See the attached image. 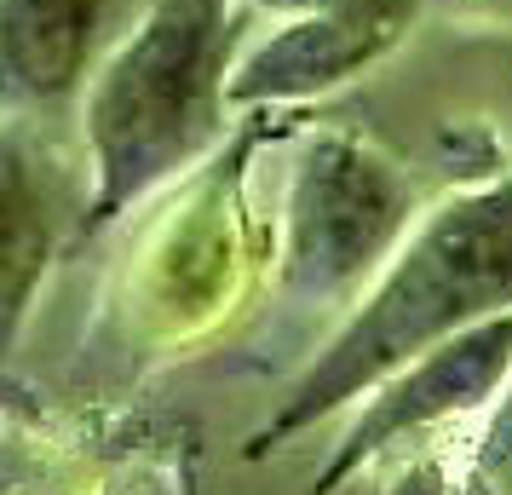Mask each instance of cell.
Wrapping results in <instances>:
<instances>
[{
    "instance_id": "1",
    "label": "cell",
    "mask_w": 512,
    "mask_h": 495,
    "mask_svg": "<svg viewBox=\"0 0 512 495\" xmlns=\"http://www.w3.org/2000/svg\"><path fill=\"white\" fill-rule=\"evenodd\" d=\"M501 311H512V173L455 190L420 213V225L403 236L386 271L351 300L328 346L288 380L271 415L242 438V461L288 449L300 432L334 421L340 409H357L403 363Z\"/></svg>"
},
{
    "instance_id": "8",
    "label": "cell",
    "mask_w": 512,
    "mask_h": 495,
    "mask_svg": "<svg viewBox=\"0 0 512 495\" xmlns=\"http://www.w3.org/2000/svg\"><path fill=\"white\" fill-rule=\"evenodd\" d=\"M443 495H512V380L484 409V426H478V438L466 449L461 478Z\"/></svg>"
},
{
    "instance_id": "4",
    "label": "cell",
    "mask_w": 512,
    "mask_h": 495,
    "mask_svg": "<svg viewBox=\"0 0 512 495\" xmlns=\"http://www.w3.org/2000/svg\"><path fill=\"white\" fill-rule=\"evenodd\" d=\"M507 380H512V311H501L478 329L432 346L415 363H403L392 380H380L369 398L357 403L340 444L328 449L323 472L311 478V495H340L380 455L415 444L438 426L466 421V415H484Z\"/></svg>"
},
{
    "instance_id": "7",
    "label": "cell",
    "mask_w": 512,
    "mask_h": 495,
    "mask_svg": "<svg viewBox=\"0 0 512 495\" xmlns=\"http://www.w3.org/2000/svg\"><path fill=\"white\" fill-rule=\"evenodd\" d=\"M87 190L70 167L29 139L24 121H0V369L29 323V306L47 283L52 260L75 248Z\"/></svg>"
},
{
    "instance_id": "2",
    "label": "cell",
    "mask_w": 512,
    "mask_h": 495,
    "mask_svg": "<svg viewBox=\"0 0 512 495\" xmlns=\"http://www.w3.org/2000/svg\"><path fill=\"white\" fill-rule=\"evenodd\" d=\"M248 0H150L81 93L87 208L75 242H93L144 196L213 156L231 133V70L248 47Z\"/></svg>"
},
{
    "instance_id": "6",
    "label": "cell",
    "mask_w": 512,
    "mask_h": 495,
    "mask_svg": "<svg viewBox=\"0 0 512 495\" xmlns=\"http://www.w3.org/2000/svg\"><path fill=\"white\" fill-rule=\"evenodd\" d=\"M409 29V0H346L328 12H305L271 29L265 41L242 47L231 70L236 110H277L300 98L334 93L397 47Z\"/></svg>"
},
{
    "instance_id": "3",
    "label": "cell",
    "mask_w": 512,
    "mask_h": 495,
    "mask_svg": "<svg viewBox=\"0 0 512 495\" xmlns=\"http://www.w3.org/2000/svg\"><path fill=\"white\" fill-rule=\"evenodd\" d=\"M420 225L415 179L346 127L311 133L294 156L277 219V294L334 306L369 288Z\"/></svg>"
},
{
    "instance_id": "5",
    "label": "cell",
    "mask_w": 512,
    "mask_h": 495,
    "mask_svg": "<svg viewBox=\"0 0 512 495\" xmlns=\"http://www.w3.org/2000/svg\"><path fill=\"white\" fill-rule=\"evenodd\" d=\"M144 6L150 0H0V121L75 104Z\"/></svg>"
},
{
    "instance_id": "9",
    "label": "cell",
    "mask_w": 512,
    "mask_h": 495,
    "mask_svg": "<svg viewBox=\"0 0 512 495\" xmlns=\"http://www.w3.org/2000/svg\"><path fill=\"white\" fill-rule=\"evenodd\" d=\"M254 12H282V18H305V12H328V6H346V0H248Z\"/></svg>"
}]
</instances>
